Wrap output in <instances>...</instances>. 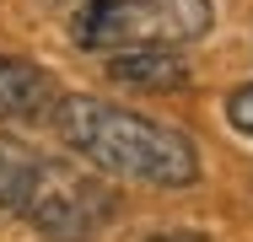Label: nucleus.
<instances>
[{
    "label": "nucleus",
    "instance_id": "obj_1",
    "mask_svg": "<svg viewBox=\"0 0 253 242\" xmlns=\"http://www.w3.org/2000/svg\"><path fill=\"white\" fill-rule=\"evenodd\" d=\"M54 129L86 167L146 189H189L200 178V151L183 129L146 119L135 108H113L102 97H59Z\"/></svg>",
    "mask_w": 253,
    "mask_h": 242
},
{
    "label": "nucleus",
    "instance_id": "obj_2",
    "mask_svg": "<svg viewBox=\"0 0 253 242\" xmlns=\"http://www.w3.org/2000/svg\"><path fill=\"white\" fill-rule=\"evenodd\" d=\"M0 210L49 242H86L113 226L119 194L70 156L0 135Z\"/></svg>",
    "mask_w": 253,
    "mask_h": 242
},
{
    "label": "nucleus",
    "instance_id": "obj_3",
    "mask_svg": "<svg viewBox=\"0 0 253 242\" xmlns=\"http://www.w3.org/2000/svg\"><path fill=\"white\" fill-rule=\"evenodd\" d=\"M215 22L210 0H86L70 22V38L97 54L124 48H183Z\"/></svg>",
    "mask_w": 253,
    "mask_h": 242
},
{
    "label": "nucleus",
    "instance_id": "obj_4",
    "mask_svg": "<svg viewBox=\"0 0 253 242\" xmlns=\"http://www.w3.org/2000/svg\"><path fill=\"white\" fill-rule=\"evenodd\" d=\"M54 108H59V86L49 70H38L22 54H0V119L38 124V119H54Z\"/></svg>",
    "mask_w": 253,
    "mask_h": 242
},
{
    "label": "nucleus",
    "instance_id": "obj_5",
    "mask_svg": "<svg viewBox=\"0 0 253 242\" xmlns=\"http://www.w3.org/2000/svg\"><path fill=\"white\" fill-rule=\"evenodd\" d=\"M108 81L135 92H178L189 86V65L172 48H124V54H108Z\"/></svg>",
    "mask_w": 253,
    "mask_h": 242
},
{
    "label": "nucleus",
    "instance_id": "obj_6",
    "mask_svg": "<svg viewBox=\"0 0 253 242\" xmlns=\"http://www.w3.org/2000/svg\"><path fill=\"white\" fill-rule=\"evenodd\" d=\"M226 119H232V129H237V135H248V140H253V81L226 97Z\"/></svg>",
    "mask_w": 253,
    "mask_h": 242
},
{
    "label": "nucleus",
    "instance_id": "obj_7",
    "mask_svg": "<svg viewBox=\"0 0 253 242\" xmlns=\"http://www.w3.org/2000/svg\"><path fill=\"white\" fill-rule=\"evenodd\" d=\"M151 242H205L200 232H167V237H151Z\"/></svg>",
    "mask_w": 253,
    "mask_h": 242
}]
</instances>
